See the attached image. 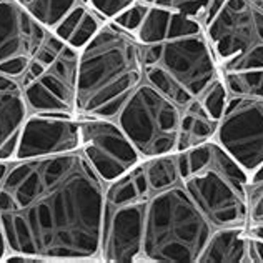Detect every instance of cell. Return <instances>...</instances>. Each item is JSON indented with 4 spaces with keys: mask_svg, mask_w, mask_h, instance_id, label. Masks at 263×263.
I'll list each match as a JSON object with an SVG mask.
<instances>
[{
    "mask_svg": "<svg viewBox=\"0 0 263 263\" xmlns=\"http://www.w3.org/2000/svg\"><path fill=\"white\" fill-rule=\"evenodd\" d=\"M7 255H9V248H7V240H5L4 227H2V221H0V263L5 261Z\"/></svg>",
    "mask_w": 263,
    "mask_h": 263,
    "instance_id": "19",
    "label": "cell"
},
{
    "mask_svg": "<svg viewBox=\"0 0 263 263\" xmlns=\"http://www.w3.org/2000/svg\"><path fill=\"white\" fill-rule=\"evenodd\" d=\"M140 40L145 80L182 107L225 85L203 25L183 13L152 5L134 30Z\"/></svg>",
    "mask_w": 263,
    "mask_h": 263,
    "instance_id": "2",
    "label": "cell"
},
{
    "mask_svg": "<svg viewBox=\"0 0 263 263\" xmlns=\"http://www.w3.org/2000/svg\"><path fill=\"white\" fill-rule=\"evenodd\" d=\"M248 253H250V263H263V240L255 238L250 235Z\"/></svg>",
    "mask_w": 263,
    "mask_h": 263,
    "instance_id": "18",
    "label": "cell"
},
{
    "mask_svg": "<svg viewBox=\"0 0 263 263\" xmlns=\"http://www.w3.org/2000/svg\"><path fill=\"white\" fill-rule=\"evenodd\" d=\"M48 33L17 0H0V70L20 77Z\"/></svg>",
    "mask_w": 263,
    "mask_h": 263,
    "instance_id": "10",
    "label": "cell"
},
{
    "mask_svg": "<svg viewBox=\"0 0 263 263\" xmlns=\"http://www.w3.org/2000/svg\"><path fill=\"white\" fill-rule=\"evenodd\" d=\"M17 2L48 30H53L67 13H70L75 7L87 4V0H17Z\"/></svg>",
    "mask_w": 263,
    "mask_h": 263,
    "instance_id": "15",
    "label": "cell"
},
{
    "mask_svg": "<svg viewBox=\"0 0 263 263\" xmlns=\"http://www.w3.org/2000/svg\"><path fill=\"white\" fill-rule=\"evenodd\" d=\"M247 225L221 227L212 233L197 263H250Z\"/></svg>",
    "mask_w": 263,
    "mask_h": 263,
    "instance_id": "13",
    "label": "cell"
},
{
    "mask_svg": "<svg viewBox=\"0 0 263 263\" xmlns=\"http://www.w3.org/2000/svg\"><path fill=\"white\" fill-rule=\"evenodd\" d=\"M212 140L252 177L263 165V95L227 92Z\"/></svg>",
    "mask_w": 263,
    "mask_h": 263,
    "instance_id": "8",
    "label": "cell"
},
{
    "mask_svg": "<svg viewBox=\"0 0 263 263\" xmlns=\"http://www.w3.org/2000/svg\"><path fill=\"white\" fill-rule=\"evenodd\" d=\"M105 190L80 148L0 160L5 261H100Z\"/></svg>",
    "mask_w": 263,
    "mask_h": 263,
    "instance_id": "1",
    "label": "cell"
},
{
    "mask_svg": "<svg viewBox=\"0 0 263 263\" xmlns=\"http://www.w3.org/2000/svg\"><path fill=\"white\" fill-rule=\"evenodd\" d=\"M30 117L22 82L0 70V160H10L24 123Z\"/></svg>",
    "mask_w": 263,
    "mask_h": 263,
    "instance_id": "12",
    "label": "cell"
},
{
    "mask_svg": "<svg viewBox=\"0 0 263 263\" xmlns=\"http://www.w3.org/2000/svg\"><path fill=\"white\" fill-rule=\"evenodd\" d=\"M80 123L77 117L32 114L24 123L12 158L45 157L79 150Z\"/></svg>",
    "mask_w": 263,
    "mask_h": 263,
    "instance_id": "11",
    "label": "cell"
},
{
    "mask_svg": "<svg viewBox=\"0 0 263 263\" xmlns=\"http://www.w3.org/2000/svg\"><path fill=\"white\" fill-rule=\"evenodd\" d=\"M221 4L223 0H155V5L183 13L202 25L209 22Z\"/></svg>",
    "mask_w": 263,
    "mask_h": 263,
    "instance_id": "16",
    "label": "cell"
},
{
    "mask_svg": "<svg viewBox=\"0 0 263 263\" xmlns=\"http://www.w3.org/2000/svg\"><path fill=\"white\" fill-rule=\"evenodd\" d=\"M247 232H248V235H252V237L263 240V220L258 221V223L247 225Z\"/></svg>",
    "mask_w": 263,
    "mask_h": 263,
    "instance_id": "20",
    "label": "cell"
},
{
    "mask_svg": "<svg viewBox=\"0 0 263 263\" xmlns=\"http://www.w3.org/2000/svg\"><path fill=\"white\" fill-rule=\"evenodd\" d=\"M80 123V150L105 183L125 175L138 162L140 154L119 123L102 117H77Z\"/></svg>",
    "mask_w": 263,
    "mask_h": 263,
    "instance_id": "9",
    "label": "cell"
},
{
    "mask_svg": "<svg viewBox=\"0 0 263 263\" xmlns=\"http://www.w3.org/2000/svg\"><path fill=\"white\" fill-rule=\"evenodd\" d=\"M189 107H182L143 77L114 120L125 132L142 160H147L182 152L183 120Z\"/></svg>",
    "mask_w": 263,
    "mask_h": 263,
    "instance_id": "5",
    "label": "cell"
},
{
    "mask_svg": "<svg viewBox=\"0 0 263 263\" xmlns=\"http://www.w3.org/2000/svg\"><path fill=\"white\" fill-rule=\"evenodd\" d=\"M80 50L50 30L44 45L20 75L30 115H75Z\"/></svg>",
    "mask_w": 263,
    "mask_h": 263,
    "instance_id": "6",
    "label": "cell"
},
{
    "mask_svg": "<svg viewBox=\"0 0 263 263\" xmlns=\"http://www.w3.org/2000/svg\"><path fill=\"white\" fill-rule=\"evenodd\" d=\"M88 7L105 20H114L135 5L152 7L155 0H87Z\"/></svg>",
    "mask_w": 263,
    "mask_h": 263,
    "instance_id": "17",
    "label": "cell"
},
{
    "mask_svg": "<svg viewBox=\"0 0 263 263\" xmlns=\"http://www.w3.org/2000/svg\"><path fill=\"white\" fill-rule=\"evenodd\" d=\"M142 209L138 263H197L217 230L180 177L162 186H148L142 162L130 170Z\"/></svg>",
    "mask_w": 263,
    "mask_h": 263,
    "instance_id": "3",
    "label": "cell"
},
{
    "mask_svg": "<svg viewBox=\"0 0 263 263\" xmlns=\"http://www.w3.org/2000/svg\"><path fill=\"white\" fill-rule=\"evenodd\" d=\"M103 22H105V18L90 9L87 4H84L75 7L70 13H67L64 20L52 32L68 45L80 50L95 35V32L100 29Z\"/></svg>",
    "mask_w": 263,
    "mask_h": 263,
    "instance_id": "14",
    "label": "cell"
},
{
    "mask_svg": "<svg viewBox=\"0 0 263 263\" xmlns=\"http://www.w3.org/2000/svg\"><path fill=\"white\" fill-rule=\"evenodd\" d=\"M143 77L140 40L114 20H105L80 48L75 115L114 120Z\"/></svg>",
    "mask_w": 263,
    "mask_h": 263,
    "instance_id": "4",
    "label": "cell"
},
{
    "mask_svg": "<svg viewBox=\"0 0 263 263\" xmlns=\"http://www.w3.org/2000/svg\"><path fill=\"white\" fill-rule=\"evenodd\" d=\"M203 29L221 73L263 70V0H223Z\"/></svg>",
    "mask_w": 263,
    "mask_h": 263,
    "instance_id": "7",
    "label": "cell"
}]
</instances>
